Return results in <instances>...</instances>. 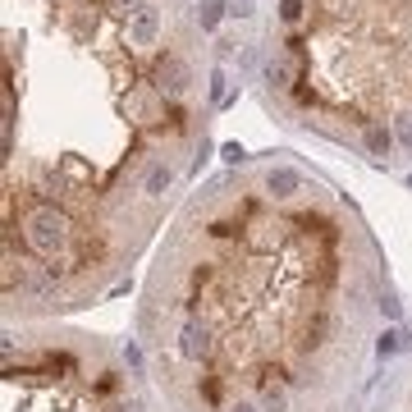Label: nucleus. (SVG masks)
<instances>
[{
	"instance_id": "f257e3e1",
	"label": "nucleus",
	"mask_w": 412,
	"mask_h": 412,
	"mask_svg": "<svg viewBox=\"0 0 412 412\" xmlns=\"http://www.w3.org/2000/svg\"><path fill=\"white\" fill-rule=\"evenodd\" d=\"M5 316L97 303L206 156L184 0H0Z\"/></svg>"
},
{
	"instance_id": "f03ea898",
	"label": "nucleus",
	"mask_w": 412,
	"mask_h": 412,
	"mask_svg": "<svg viewBox=\"0 0 412 412\" xmlns=\"http://www.w3.org/2000/svg\"><path fill=\"white\" fill-rule=\"evenodd\" d=\"M385 307L376 243L344 197L298 165H257L174 216L138 335L170 412H330Z\"/></svg>"
},
{
	"instance_id": "7ed1b4c3",
	"label": "nucleus",
	"mask_w": 412,
	"mask_h": 412,
	"mask_svg": "<svg viewBox=\"0 0 412 412\" xmlns=\"http://www.w3.org/2000/svg\"><path fill=\"white\" fill-rule=\"evenodd\" d=\"M261 83L289 124L390 161L412 115V0H280Z\"/></svg>"
},
{
	"instance_id": "20e7f679",
	"label": "nucleus",
	"mask_w": 412,
	"mask_h": 412,
	"mask_svg": "<svg viewBox=\"0 0 412 412\" xmlns=\"http://www.w3.org/2000/svg\"><path fill=\"white\" fill-rule=\"evenodd\" d=\"M5 412H156L97 339L42 330L5 344Z\"/></svg>"
},
{
	"instance_id": "39448f33",
	"label": "nucleus",
	"mask_w": 412,
	"mask_h": 412,
	"mask_svg": "<svg viewBox=\"0 0 412 412\" xmlns=\"http://www.w3.org/2000/svg\"><path fill=\"white\" fill-rule=\"evenodd\" d=\"M380 412H412V371L394 385V394L385 399V408H380Z\"/></svg>"
},
{
	"instance_id": "423d86ee",
	"label": "nucleus",
	"mask_w": 412,
	"mask_h": 412,
	"mask_svg": "<svg viewBox=\"0 0 412 412\" xmlns=\"http://www.w3.org/2000/svg\"><path fill=\"white\" fill-rule=\"evenodd\" d=\"M216 19H220V0H202V10H197V23H202V28H211Z\"/></svg>"
},
{
	"instance_id": "0eeeda50",
	"label": "nucleus",
	"mask_w": 412,
	"mask_h": 412,
	"mask_svg": "<svg viewBox=\"0 0 412 412\" xmlns=\"http://www.w3.org/2000/svg\"><path fill=\"white\" fill-rule=\"evenodd\" d=\"M229 14L234 19H252V0H229Z\"/></svg>"
}]
</instances>
